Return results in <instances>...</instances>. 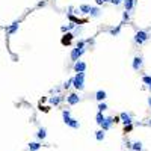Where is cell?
<instances>
[{
	"instance_id": "cell-1",
	"label": "cell",
	"mask_w": 151,
	"mask_h": 151,
	"mask_svg": "<svg viewBox=\"0 0 151 151\" xmlns=\"http://www.w3.org/2000/svg\"><path fill=\"white\" fill-rule=\"evenodd\" d=\"M73 86L77 91L85 89V73H76V76L73 77Z\"/></svg>"
},
{
	"instance_id": "cell-2",
	"label": "cell",
	"mask_w": 151,
	"mask_h": 151,
	"mask_svg": "<svg viewBox=\"0 0 151 151\" xmlns=\"http://www.w3.org/2000/svg\"><path fill=\"white\" fill-rule=\"evenodd\" d=\"M62 116H63V122H65L67 126H69L71 128H79L80 127V122L77 120H74V118H71L69 110H63L62 112Z\"/></svg>"
},
{
	"instance_id": "cell-3",
	"label": "cell",
	"mask_w": 151,
	"mask_h": 151,
	"mask_svg": "<svg viewBox=\"0 0 151 151\" xmlns=\"http://www.w3.org/2000/svg\"><path fill=\"white\" fill-rule=\"evenodd\" d=\"M148 39H150V35H148L147 30H138L136 35H134V42L139 45L144 44V42H147Z\"/></svg>"
},
{
	"instance_id": "cell-4",
	"label": "cell",
	"mask_w": 151,
	"mask_h": 151,
	"mask_svg": "<svg viewBox=\"0 0 151 151\" xmlns=\"http://www.w3.org/2000/svg\"><path fill=\"white\" fill-rule=\"evenodd\" d=\"M115 124V120H113V116H106L104 118V121L101 122V130L103 132H107L109 128Z\"/></svg>"
},
{
	"instance_id": "cell-5",
	"label": "cell",
	"mask_w": 151,
	"mask_h": 151,
	"mask_svg": "<svg viewBox=\"0 0 151 151\" xmlns=\"http://www.w3.org/2000/svg\"><path fill=\"white\" fill-rule=\"evenodd\" d=\"M85 48H73V51H71V59L76 62V61H80V57H82L83 55H85Z\"/></svg>"
},
{
	"instance_id": "cell-6",
	"label": "cell",
	"mask_w": 151,
	"mask_h": 151,
	"mask_svg": "<svg viewBox=\"0 0 151 151\" xmlns=\"http://www.w3.org/2000/svg\"><path fill=\"white\" fill-rule=\"evenodd\" d=\"M67 101H68V104L69 106H74V104H79L80 103V97L77 94H69L67 97Z\"/></svg>"
},
{
	"instance_id": "cell-7",
	"label": "cell",
	"mask_w": 151,
	"mask_h": 151,
	"mask_svg": "<svg viewBox=\"0 0 151 151\" xmlns=\"http://www.w3.org/2000/svg\"><path fill=\"white\" fill-rule=\"evenodd\" d=\"M86 69V63L83 61H76L74 62V71L76 73H85Z\"/></svg>"
},
{
	"instance_id": "cell-8",
	"label": "cell",
	"mask_w": 151,
	"mask_h": 151,
	"mask_svg": "<svg viewBox=\"0 0 151 151\" xmlns=\"http://www.w3.org/2000/svg\"><path fill=\"white\" fill-rule=\"evenodd\" d=\"M132 68L134 69V71H139V69L142 68V57L141 56H136L133 59V62H132Z\"/></svg>"
},
{
	"instance_id": "cell-9",
	"label": "cell",
	"mask_w": 151,
	"mask_h": 151,
	"mask_svg": "<svg viewBox=\"0 0 151 151\" xmlns=\"http://www.w3.org/2000/svg\"><path fill=\"white\" fill-rule=\"evenodd\" d=\"M18 29H20V21H14V23L8 27V33H9V35H14Z\"/></svg>"
},
{
	"instance_id": "cell-10",
	"label": "cell",
	"mask_w": 151,
	"mask_h": 151,
	"mask_svg": "<svg viewBox=\"0 0 151 151\" xmlns=\"http://www.w3.org/2000/svg\"><path fill=\"white\" fill-rule=\"evenodd\" d=\"M124 8H126L127 12H130V11L134 8V5H136V0H124Z\"/></svg>"
},
{
	"instance_id": "cell-11",
	"label": "cell",
	"mask_w": 151,
	"mask_h": 151,
	"mask_svg": "<svg viewBox=\"0 0 151 151\" xmlns=\"http://www.w3.org/2000/svg\"><path fill=\"white\" fill-rule=\"evenodd\" d=\"M120 118L122 120V122L126 124V126H128V124H132V115H128L127 112H122L121 115H120Z\"/></svg>"
},
{
	"instance_id": "cell-12",
	"label": "cell",
	"mask_w": 151,
	"mask_h": 151,
	"mask_svg": "<svg viewBox=\"0 0 151 151\" xmlns=\"http://www.w3.org/2000/svg\"><path fill=\"white\" fill-rule=\"evenodd\" d=\"M107 97V94H106V91H103V89H100V91H97L95 92V98H97V101H100V103H103V100Z\"/></svg>"
},
{
	"instance_id": "cell-13",
	"label": "cell",
	"mask_w": 151,
	"mask_h": 151,
	"mask_svg": "<svg viewBox=\"0 0 151 151\" xmlns=\"http://www.w3.org/2000/svg\"><path fill=\"white\" fill-rule=\"evenodd\" d=\"M100 14H101L100 8H97V6H91V9H89V15H91V17H100Z\"/></svg>"
},
{
	"instance_id": "cell-14",
	"label": "cell",
	"mask_w": 151,
	"mask_h": 151,
	"mask_svg": "<svg viewBox=\"0 0 151 151\" xmlns=\"http://www.w3.org/2000/svg\"><path fill=\"white\" fill-rule=\"evenodd\" d=\"M71 39H73V33L67 32V35H63V38H62V44L63 45H68L69 42H71Z\"/></svg>"
},
{
	"instance_id": "cell-15",
	"label": "cell",
	"mask_w": 151,
	"mask_h": 151,
	"mask_svg": "<svg viewBox=\"0 0 151 151\" xmlns=\"http://www.w3.org/2000/svg\"><path fill=\"white\" fill-rule=\"evenodd\" d=\"M36 136H38V139H45V136H47V128H44V127H41L39 130H38V133H36Z\"/></svg>"
},
{
	"instance_id": "cell-16",
	"label": "cell",
	"mask_w": 151,
	"mask_h": 151,
	"mask_svg": "<svg viewBox=\"0 0 151 151\" xmlns=\"http://www.w3.org/2000/svg\"><path fill=\"white\" fill-rule=\"evenodd\" d=\"M71 29H76V23H73V21H71V23H68L67 26H62V27H61V30L63 32V33H65V32H69Z\"/></svg>"
},
{
	"instance_id": "cell-17",
	"label": "cell",
	"mask_w": 151,
	"mask_h": 151,
	"mask_svg": "<svg viewBox=\"0 0 151 151\" xmlns=\"http://www.w3.org/2000/svg\"><path fill=\"white\" fill-rule=\"evenodd\" d=\"M39 148H41V144L39 142H30L29 144V150L30 151H38Z\"/></svg>"
},
{
	"instance_id": "cell-18",
	"label": "cell",
	"mask_w": 151,
	"mask_h": 151,
	"mask_svg": "<svg viewBox=\"0 0 151 151\" xmlns=\"http://www.w3.org/2000/svg\"><path fill=\"white\" fill-rule=\"evenodd\" d=\"M104 115H103V113H101V112H98V113H97V115H95V121H97V124H100V126H101V122H103L104 121Z\"/></svg>"
},
{
	"instance_id": "cell-19",
	"label": "cell",
	"mask_w": 151,
	"mask_h": 151,
	"mask_svg": "<svg viewBox=\"0 0 151 151\" xmlns=\"http://www.w3.org/2000/svg\"><path fill=\"white\" fill-rule=\"evenodd\" d=\"M142 82L147 85L148 89L151 91V76H144V77H142Z\"/></svg>"
},
{
	"instance_id": "cell-20",
	"label": "cell",
	"mask_w": 151,
	"mask_h": 151,
	"mask_svg": "<svg viewBox=\"0 0 151 151\" xmlns=\"http://www.w3.org/2000/svg\"><path fill=\"white\" fill-rule=\"evenodd\" d=\"M95 139H97V141H103V139H104V132L103 130H98V132H95Z\"/></svg>"
},
{
	"instance_id": "cell-21",
	"label": "cell",
	"mask_w": 151,
	"mask_h": 151,
	"mask_svg": "<svg viewBox=\"0 0 151 151\" xmlns=\"http://www.w3.org/2000/svg\"><path fill=\"white\" fill-rule=\"evenodd\" d=\"M89 9H91L89 5H82V6L79 8V11H80L82 14H89Z\"/></svg>"
},
{
	"instance_id": "cell-22",
	"label": "cell",
	"mask_w": 151,
	"mask_h": 151,
	"mask_svg": "<svg viewBox=\"0 0 151 151\" xmlns=\"http://www.w3.org/2000/svg\"><path fill=\"white\" fill-rule=\"evenodd\" d=\"M61 101H62V97H51V98H50V103L55 104V106H57Z\"/></svg>"
},
{
	"instance_id": "cell-23",
	"label": "cell",
	"mask_w": 151,
	"mask_h": 151,
	"mask_svg": "<svg viewBox=\"0 0 151 151\" xmlns=\"http://www.w3.org/2000/svg\"><path fill=\"white\" fill-rule=\"evenodd\" d=\"M132 148H133L134 151H142V144H141V142H134V144L132 145Z\"/></svg>"
},
{
	"instance_id": "cell-24",
	"label": "cell",
	"mask_w": 151,
	"mask_h": 151,
	"mask_svg": "<svg viewBox=\"0 0 151 151\" xmlns=\"http://www.w3.org/2000/svg\"><path fill=\"white\" fill-rule=\"evenodd\" d=\"M120 30H121V24H120V26H116L115 29H112V30H110V33H112L113 36H116L118 33H120Z\"/></svg>"
},
{
	"instance_id": "cell-25",
	"label": "cell",
	"mask_w": 151,
	"mask_h": 151,
	"mask_svg": "<svg viewBox=\"0 0 151 151\" xmlns=\"http://www.w3.org/2000/svg\"><path fill=\"white\" fill-rule=\"evenodd\" d=\"M104 110H107V104H106V103H100V104H98V112L103 113Z\"/></svg>"
},
{
	"instance_id": "cell-26",
	"label": "cell",
	"mask_w": 151,
	"mask_h": 151,
	"mask_svg": "<svg viewBox=\"0 0 151 151\" xmlns=\"http://www.w3.org/2000/svg\"><path fill=\"white\" fill-rule=\"evenodd\" d=\"M71 85H73V79H69V80H67V82L63 83V88L67 89V88H69V86H71Z\"/></svg>"
},
{
	"instance_id": "cell-27",
	"label": "cell",
	"mask_w": 151,
	"mask_h": 151,
	"mask_svg": "<svg viewBox=\"0 0 151 151\" xmlns=\"http://www.w3.org/2000/svg\"><path fill=\"white\" fill-rule=\"evenodd\" d=\"M85 44H86L85 41H79V42H77V45H76V47H77V48H85Z\"/></svg>"
},
{
	"instance_id": "cell-28",
	"label": "cell",
	"mask_w": 151,
	"mask_h": 151,
	"mask_svg": "<svg viewBox=\"0 0 151 151\" xmlns=\"http://www.w3.org/2000/svg\"><path fill=\"white\" fill-rule=\"evenodd\" d=\"M122 2H124V0H110V3H113L115 6H116V5H121Z\"/></svg>"
},
{
	"instance_id": "cell-29",
	"label": "cell",
	"mask_w": 151,
	"mask_h": 151,
	"mask_svg": "<svg viewBox=\"0 0 151 151\" xmlns=\"http://www.w3.org/2000/svg\"><path fill=\"white\" fill-rule=\"evenodd\" d=\"M122 17H124V20H127V21H128V18H130V14H128L127 11H126V12H124V15H122Z\"/></svg>"
},
{
	"instance_id": "cell-30",
	"label": "cell",
	"mask_w": 151,
	"mask_h": 151,
	"mask_svg": "<svg viewBox=\"0 0 151 151\" xmlns=\"http://www.w3.org/2000/svg\"><path fill=\"white\" fill-rule=\"evenodd\" d=\"M132 130V124H128V126H126V132H130Z\"/></svg>"
},
{
	"instance_id": "cell-31",
	"label": "cell",
	"mask_w": 151,
	"mask_h": 151,
	"mask_svg": "<svg viewBox=\"0 0 151 151\" xmlns=\"http://www.w3.org/2000/svg\"><path fill=\"white\" fill-rule=\"evenodd\" d=\"M95 2H97V5H101V3H103V0H95Z\"/></svg>"
},
{
	"instance_id": "cell-32",
	"label": "cell",
	"mask_w": 151,
	"mask_h": 151,
	"mask_svg": "<svg viewBox=\"0 0 151 151\" xmlns=\"http://www.w3.org/2000/svg\"><path fill=\"white\" fill-rule=\"evenodd\" d=\"M148 104H150V107H151V97H150V98H148Z\"/></svg>"
},
{
	"instance_id": "cell-33",
	"label": "cell",
	"mask_w": 151,
	"mask_h": 151,
	"mask_svg": "<svg viewBox=\"0 0 151 151\" xmlns=\"http://www.w3.org/2000/svg\"><path fill=\"white\" fill-rule=\"evenodd\" d=\"M106 2H110V0H103V3H106Z\"/></svg>"
},
{
	"instance_id": "cell-34",
	"label": "cell",
	"mask_w": 151,
	"mask_h": 151,
	"mask_svg": "<svg viewBox=\"0 0 151 151\" xmlns=\"http://www.w3.org/2000/svg\"><path fill=\"white\" fill-rule=\"evenodd\" d=\"M150 126H151V120H150Z\"/></svg>"
}]
</instances>
